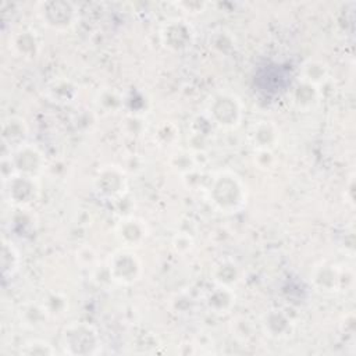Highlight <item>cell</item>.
Returning <instances> with one entry per match:
<instances>
[{
  "instance_id": "1",
  "label": "cell",
  "mask_w": 356,
  "mask_h": 356,
  "mask_svg": "<svg viewBox=\"0 0 356 356\" xmlns=\"http://www.w3.org/2000/svg\"><path fill=\"white\" fill-rule=\"evenodd\" d=\"M204 196L210 206L222 214L239 213L248 202L246 185L231 170L214 172L204 186Z\"/></svg>"
},
{
  "instance_id": "2",
  "label": "cell",
  "mask_w": 356,
  "mask_h": 356,
  "mask_svg": "<svg viewBox=\"0 0 356 356\" xmlns=\"http://www.w3.org/2000/svg\"><path fill=\"white\" fill-rule=\"evenodd\" d=\"M204 113L217 128L236 129L243 120V103L229 90H217L207 99Z\"/></svg>"
},
{
  "instance_id": "3",
  "label": "cell",
  "mask_w": 356,
  "mask_h": 356,
  "mask_svg": "<svg viewBox=\"0 0 356 356\" xmlns=\"http://www.w3.org/2000/svg\"><path fill=\"white\" fill-rule=\"evenodd\" d=\"M60 343L67 355L89 356L102 350V338L96 327L85 321H74L61 331Z\"/></svg>"
},
{
  "instance_id": "4",
  "label": "cell",
  "mask_w": 356,
  "mask_h": 356,
  "mask_svg": "<svg viewBox=\"0 0 356 356\" xmlns=\"http://www.w3.org/2000/svg\"><path fill=\"white\" fill-rule=\"evenodd\" d=\"M106 268L111 282L117 285H134L142 278L143 266L138 254L128 248L114 250L106 260Z\"/></svg>"
},
{
  "instance_id": "5",
  "label": "cell",
  "mask_w": 356,
  "mask_h": 356,
  "mask_svg": "<svg viewBox=\"0 0 356 356\" xmlns=\"http://www.w3.org/2000/svg\"><path fill=\"white\" fill-rule=\"evenodd\" d=\"M36 14L43 25L57 32L70 31L79 19L78 7L64 0L40 1L36 4Z\"/></svg>"
},
{
  "instance_id": "6",
  "label": "cell",
  "mask_w": 356,
  "mask_h": 356,
  "mask_svg": "<svg viewBox=\"0 0 356 356\" xmlns=\"http://www.w3.org/2000/svg\"><path fill=\"white\" fill-rule=\"evenodd\" d=\"M310 282L318 292L337 293L352 285L353 273L342 264L321 261L313 267Z\"/></svg>"
},
{
  "instance_id": "7",
  "label": "cell",
  "mask_w": 356,
  "mask_h": 356,
  "mask_svg": "<svg viewBox=\"0 0 356 356\" xmlns=\"http://www.w3.org/2000/svg\"><path fill=\"white\" fill-rule=\"evenodd\" d=\"M92 186L100 199L108 202L121 200L128 192V174L121 165H103L93 177Z\"/></svg>"
},
{
  "instance_id": "8",
  "label": "cell",
  "mask_w": 356,
  "mask_h": 356,
  "mask_svg": "<svg viewBox=\"0 0 356 356\" xmlns=\"http://www.w3.org/2000/svg\"><path fill=\"white\" fill-rule=\"evenodd\" d=\"M3 195L4 199L15 207H29L38 200L40 195V185L38 178L15 174L3 181Z\"/></svg>"
},
{
  "instance_id": "9",
  "label": "cell",
  "mask_w": 356,
  "mask_h": 356,
  "mask_svg": "<svg viewBox=\"0 0 356 356\" xmlns=\"http://www.w3.org/2000/svg\"><path fill=\"white\" fill-rule=\"evenodd\" d=\"M159 36L165 49L171 51H184L193 44L195 29L186 19L171 18L161 25Z\"/></svg>"
},
{
  "instance_id": "10",
  "label": "cell",
  "mask_w": 356,
  "mask_h": 356,
  "mask_svg": "<svg viewBox=\"0 0 356 356\" xmlns=\"http://www.w3.org/2000/svg\"><path fill=\"white\" fill-rule=\"evenodd\" d=\"M10 159L15 174L19 175L39 178L46 168L44 154L35 145H31L28 142L11 150Z\"/></svg>"
},
{
  "instance_id": "11",
  "label": "cell",
  "mask_w": 356,
  "mask_h": 356,
  "mask_svg": "<svg viewBox=\"0 0 356 356\" xmlns=\"http://www.w3.org/2000/svg\"><path fill=\"white\" fill-rule=\"evenodd\" d=\"M114 235L122 248L134 249L143 245L149 235V228L145 220L136 216H125L115 224Z\"/></svg>"
},
{
  "instance_id": "12",
  "label": "cell",
  "mask_w": 356,
  "mask_h": 356,
  "mask_svg": "<svg viewBox=\"0 0 356 356\" xmlns=\"http://www.w3.org/2000/svg\"><path fill=\"white\" fill-rule=\"evenodd\" d=\"M260 327L263 334L271 339H285L291 337L295 330L289 313L281 307H271L264 312L260 318Z\"/></svg>"
},
{
  "instance_id": "13",
  "label": "cell",
  "mask_w": 356,
  "mask_h": 356,
  "mask_svg": "<svg viewBox=\"0 0 356 356\" xmlns=\"http://www.w3.org/2000/svg\"><path fill=\"white\" fill-rule=\"evenodd\" d=\"M249 145L257 150H268L273 152L280 143V128L275 122L268 120L254 121L246 134Z\"/></svg>"
},
{
  "instance_id": "14",
  "label": "cell",
  "mask_w": 356,
  "mask_h": 356,
  "mask_svg": "<svg viewBox=\"0 0 356 356\" xmlns=\"http://www.w3.org/2000/svg\"><path fill=\"white\" fill-rule=\"evenodd\" d=\"M236 303V295L234 288L213 284V288L207 289L203 295L204 307L216 316H224L232 312Z\"/></svg>"
},
{
  "instance_id": "15",
  "label": "cell",
  "mask_w": 356,
  "mask_h": 356,
  "mask_svg": "<svg viewBox=\"0 0 356 356\" xmlns=\"http://www.w3.org/2000/svg\"><path fill=\"white\" fill-rule=\"evenodd\" d=\"M44 96L56 104H71L79 95L78 85L65 76H56L44 85Z\"/></svg>"
},
{
  "instance_id": "16",
  "label": "cell",
  "mask_w": 356,
  "mask_h": 356,
  "mask_svg": "<svg viewBox=\"0 0 356 356\" xmlns=\"http://www.w3.org/2000/svg\"><path fill=\"white\" fill-rule=\"evenodd\" d=\"M213 284L235 288L242 281V268L231 257H224L216 261L210 270Z\"/></svg>"
},
{
  "instance_id": "17",
  "label": "cell",
  "mask_w": 356,
  "mask_h": 356,
  "mask_svg": "<svg viewBox=\"0 0 356 356\" xmlns=\"http://www.w3.org/2000/svg\"><path fill=\"white\" fill-rule=\"evenodd\" d=\"M11 51L25 60H32L40 53V39L32 29L15 32L10 39Z\"/></svg>"
},
{
  "instance_id": "18",
  "label": "cell",
  "mask_w": 356,
  "mask_h": 356,
  "mask_svg": "<svg viewBox=\"0 0 356 356\" xmlns=\"http://www.w3.org/2000/svg\"><path fill=\"white\" fill-rule=\"evenodd\" d=\"M28 125L24 118L18 115H10L1 122V140L8 150H14L26 143Z\"/></svg>"
},
{
  "instance_id": "19",
  "label": "cell",
  "mask_w": 356,
  "mask_h": 356,
  "mask_svg": "<svg viewBox=\"0 0 356 356\" xmlns=\"http://www.w3.org/2000/svg\"><path fill=\"white\" fill-rule=\"evenodd\" d=\"M289 99L295 108L300 111H312L320 103V99H321L320 88L298 79L292 86Z\"/></svg>"
},
{
  "instance_id": "20",
  "label": "cell",
  "mask_w": 356,
  "mask_h": 356,
  "mask_svg": "<svg viewBox=\"0 0 356 356\" xmlns=\"http://www.w3.org/2000/svg\"><path fill=\"white\" fill-rule=\"evenodd\" d=\"M313 86L321 88L330 79V67L325 61L318 58H307L299 68V78Z\"/></svg>"
},
{
  "instance_id": "21",
  "label": "cell",
  "mask_w": 356,
  "mask_h": 356,
  "mask_svg": "<svg viewBox=\"0 0 356 356\" xmlns=\"http://www.w3.org/2000/svg\"><path fill=\"white\" fill-rule=\"evenodd\" d=\"M95 107L104 115H113L124 108L125 99L121 92L113 88H103L95 96Z\"/></svg>"
},
{
  "instance_id": "22",
  "label": "cell",
  "mask_w": 356,
  "mask_h": 356,
  "mask_svg": "<svg viewBox=\"0 0 356 356\" xmlns=\"http://www.w3.org/2000/svg\"><path fill=\"white\" fill-rule=\"evenodd\" d=\"M170 167L181 177H185L196 170H202L197 160V153L192 152L191 149H179L171 153Z\"/></svg>"
},
{
  "instance_id": "23",
  "label": "cell",
  "mask_w": 356,
  "mask_h": 356,
  "mask_svg": "<svg viewBox=\"0 0 356 356\" xmlns=\"http://www.w3.org/2000/svg\"><path fill=\"white\" fill-rule=\"evenodd\" d=\"M21 324L29 330H36L50 318L42 303H25L19 310Z\"/></svg>"
},
{
  "instance_id": "24",
  "label": "cell",
  "mask_w": 356,
  "mask_h": 356,
  "mask_svg": "<svg viewBox=\"0 0 356 356\" xmlns=\"http://www.w3.org/2000/svg\"><path fill=\"white\" fill-rule=\"evenodd\" d=\"M153 142L159 147H172L177 145L179 139V129L172 121H161L154 127V131L152 134Z\"/></svg>"
},
{
  "instance_id": "25",
  "label": "cell",
  "mask_w": 356,
  "mask_h": 356,
  "mask_svg": "<svg viewBox=\"0 0 356 356\" xmlns=\"http://www.w3.org/2000/svg\"><path fill=\"white\" fill-rule=\"evenodd\" d=\"M21 266V256L18 249L14 246L11 241L3 239L1 243V270L4 278L13 277Z\"/></svg>"
},
{
  "instance_id": "26",
  "label": "cell",
  "mask_w": 356,
  "mask_h": 356,
  "mask_svg": "<svg viewBox=\"0 0 356 356\" xmlns=\"http://www.w3.org/2000/svg\"><path fill=\"white\" fill-rule=\"evenodd\" d=\"M50 318L61 317L68 310V299L64 293L58 291H50L44 295L43 300L40 302Z\"/></svg>"
},
{
  "instance_id": "27",
  "label": "cell",
  "mask_w": 356,
  "mask_h": 356,
  "mask_svg": "<svg viewBox=\"0 0 356 356\" xmlns=\"http://www.w3.org/2000/svg\"><path fill=\"white\" fill-rule=\"evenodd\" d=\"M231 334L238 339L239 342H248L254 332V325L253 321L249 320L248 317L239 316L231 321Z\"/></svg>"
},
{
  "instance_id": "28",
  "label": "cell",
  "mask_w": 356,
  "mask_h": 356,
  "mask_svg": "<svg viewBox=\"0 0 356 356\" xmlns=\"http://www.w3.org/2000/svg\"><path fill=\"white\" fill-rule=\"evenodd\" d=\"M21 355H40V356H46V355H54L56 349L51 346L50 342L44 341V339H31L26 341L24 343V346L21 348Z\"/></svg>"
},
{
  "instance_id": "29",
  "label": "cell",
  "mask_w": 356,
  "mask_h": 356,
  "mask_svg": "<svg viewBox=\"0 0 356 356\" xmlns=\"http://www.w3.org/2000/svg\"><path fill=\"white\" fill-rule=\"evenodd\" d=\"M195 248V239L188 232H177L171 239V249L175 254L185 256Z\"/></svg>"
},
{
  "instance_id": "30",
  "label": "cell",
  "mask_w": 356,
  "mask_h": 356,
  "mask_svg": "<svg viewBox=\"0 0 356 356\" xmlns=\"http://www.w3.org/2000/svg\"><path fill=\"white\" fill-rule=\"evenodd\" d=\"M170 300H171L172 310L175 313H178V314L191 313L193 310V307H195V303H196V300L192 298V295L185 292V291L177 292Z\"/></svg>"
},
{
  "instance_id": "31",
  "label": "cell",
  "mask_w": 356,
  "mask_h": 356,
  "mask_svg": "<svg viewBox=\"0 0 356 356\" xmlns=\"http://www.w3.org/2000/svg\"><path fill=\"white\" fill-rule=\"evenodd\" d=\"M145 118L139 114H128L124 120V131L132 138H139L145 131Z\"/></svg>"
},
{
  "instance_id": "32",
  "label": "cell",
  "mask_w": 356,
  "mask_h": 356,
  "mask_svg": "<svg viewBox=\"0 0 356 356\" xmlns=\"http://www.w3.org/2000/svg\"><path fill=\"white\" fill-rule=\"evenodd\" d=\"M75 259L82 268L95 270L97 267V254L90 246H81L75 253Z\"/></svg>"
},
{
  "instance_id": "33",
  "label": "cell",
  "mask_w": 356,
  "mask_h": 356,
  "mask_svg": "<svg viewBox=\"0 0 356 356\" xmlns=\"http://www.w3.org/2000/svg\"><path fill=\"white\" fill-rule=\"evenodd\" d=\"M132 165H135L136 174L143 170L145 163H143V160H142V157H140L139 154H129V156L125 159L124 164H121V167L124 168V171H125L127 174H132Z\"/></svg>"
},
{
  "instance_id": "34",
  "label": "cell",
  "mask_w": 356,
  "mask_h": 356,
  "mask_svg": "<svg viewBox=\"0 0 356 356\" xmlns=\"http://www.w3.org/2000/svg\"><path fill=\"white\" fill-rule=\"evenodd\" d=\"M206 3H199V1H191V3H177V7H179L181 10H184L185 13H192V14H197L202 13L206 8Z\"/></svg>"
},
{
  "instance_id": "35",
  "label": "cell",
  "mask_w": 356,
  "mask_h": 356,
  "mask_svg": "<svg viewBox=\"0 0 356 356\" xmlns=\"http://www.w3.org/2000/svg\"><path fill=\"white\" fill-rule=\"evenodd\" d=\"M345 200L350 206H353V203H355V179H353V175L349 177V181L345 185Z\"/></svg>"
}]
</instances>
